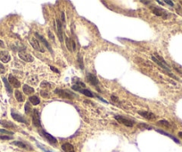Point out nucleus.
<instances>
[{
	"instance_id": "obj_17",
	"label": "nucleus",
	"mask_w": 182,
	"mask_h": 152,
	"mask_svg": "<svg viewBox=\"0 0 182 152\" xmlns=\"http://www.w3.org/2000/svg\"><path fill=\"white\" fill-rule=\"evenodd\" d=\"M62 149L64 152H75V149L73 148V146L70 143H64L62 145Z\"/></svg>"
},
{
	"instance_id": "obj_5",
	"label": "nucleus",
	"mask_w": 182,
	"mask_h": 152,
	"mask_svg": "<svg viewBox=\"0 0 182 152\" xmlns=\"http://www.w3.org/2000/svg\"><path fill=\"white\" fill-rule=\"evenodd\" d=\"M32 121H33V124L36 127H40L41 126V122H40V114L38 112V109H34L33 110V115H32Z\"/></svg>"
},
{
	"instance_id": "obj_7",
	"label": "nucleus",
	"mask_w": 182,
	"mask_h": 152,
	"mask_svg": "<svg viewBox=\"0 0 182 152\" xmlns=\"http://www.w3.org/2000/svg\"><path fill=\"white\" fill-rule=\"evenodd\" d=\"M30 42H31V45L32 46V48H33L34 49H36V50H38V51H39V52H42V53H43V52L45 51V49L43 48V47H42V46L39 44V40H38L37 39H35V38L31 39Z\"/></svg>"
},
{
	"instance_id": "obj_13",
	"label": "nucleus",
	"mask_w": 182,
	"mask_h": 152,
	"mask_svg": "<svg viewBox=\"0 0 182 152\" xmlns=\"http://www.w3.org/2000/svg\"><path fill=\"white\" fill-rule=\"evenodd\" d=\"M11 57L7 51H1L0 52V60H1L3 63L6 64L10 61Z\"/></svg>"
},
{
	"instance_id": "obj_20",
	"label": "nucleus",
	"mask_w": 182,
	"mask_h": 152,
	"mask_svg": "<svg viewBox=\"0 0 182 152\" xmlns=\"http://www.w3.org/2000/svg\"><path fill=\"white\" fill-rule=\"evenodd\" d=\"M15 98H16V100L18 102H23L24 101V98H23V95L22 94V92H20V90H15Z\"/></svg>"
},
{
	"instance_id": "obj_9",
	"label": "nucleus",
	"mask_w": 182,
	"mask_h": 152,
	"mask_svg": "<svg viewBox=\"0 0 182 152\" xmlns=\"http://www.w3.org/2000/svg\"><path fill=\"white\" fill-rule=\"evenodd\" d=\"M41 133H42V135H43L51 144H56V143H57V140L55 139V138H54V136H52L51 134L47 133L46 131L42 130V131H41Z\"/></svg>"
},
{
	"instance_id": "obj_22",
	"label": "nucleus",
	"mask_w": 182,
	"mask_h": 152,
	"mask_svg": "<svg viewBox=\"0 0 182 152\" xmlns=\"http://www.w3.org/2000/svg\"><path fill=\"white\" fill-rule=\"evenodd\" d=\"M3 81H4V83H5V86H6V90H7V92L9 93V94H11L12 92H13V90H12V87L10 86V83H9V81H7V79L6 78H3Z\"/></svg>"
},
{
	"instance_id": "obj_31",
	"label": "nucleus",
	"mask_w": 182,
	"mask_h": 152,
	"mask_svg": "<svg viewBox=\"0 0 182 152\" xmlns=\"http://www.w3.org/2000/svg\"><path fill=\"white\" fill-rule=\"evenodd\" d=\"M5 73H6V68L1 63H0V74H3Z\"/></svg>"
},
{
	"instance_id": "obj_43",
	"label": "nucleus",
	"mask_w": 182,
	"mask_h": 152,
	"mask_svg": "<svg viewBox=\"0 0 182 152\" xmlns=\"http://www.w3.org/2000/svg\"><path fill=\"white\" fill-rule=\"evenodd\" d=\"M0 89H1V84H0Z\"/></svg>"
},
{
	"instance_id": "obj_4",
	"label": "nucleus",
	"mask_w": 182,
	"mask_h": 152,
	"mask_svg": "<svg viewBox=\"0 0 182 152\" xmlns=\"http://www.w3.org/2000/svg\"><path fill=\"white\" fill-rule=\"evenodd\" d=\"M19 57H20V58H22L25 62L31 63V62L34 61V57L31 56V55H30L29 53H27L24 49L19 52Z\"/></svg>"
},
{
	"instance_id": "obj_41",
	"label": "nucleus",
	"mask_w": 182,
	"mask_h": 152,
	"mask_svg": "<svg viewBox=\"0 0 182 152\" xmlns=\"http://www.w3.org/2000/svg\"><path fill=\"white\" fill-rule=\"evenodd\" d=\"M142 3H144V4H149L150 2L149 1H141Z\"/></svg>"
},
{
	"instance_id": "obj_24",
	"label": "nucleus",
	"mask_w": 182,
	"mask_h": 152,
	"mask_svg": "<svg viewBox=\"0 0 182 152\" xmlns=\"http://www.w3.org/2000/svg\"><path fill=\"white\" fill-rule=\"evenodd\" d=\"M158 124H161V125H162L163 127H166V128H170L171 127V123L166 121V120H161L158 122Z\"/></svg>"
},
{
	"instance_id": "obj_37",
	"label": "nucleus",
	"mask_w": 182,
	"mask_h": 152,
	"mask_svg": "<svg viewBox=\"0 0 182 152\" xmlns=\"http://www.w3.org/2000/svg\"><path fill=\"white\" fill-rule=\"evenodd\" d=\"M50 68L52 69V71H54V72H55V73H57V74H59V73H60L56 68H54V67H53V66H50Z\"/></svg>"
},
{
	"instance_id": "obj_23",
	"label": "nucleus",
	"mask_w": 182,
	"mask_h": 152,
	"mask_svg": "<svg viewBox=\"0 0 182 152\" xmlns=\"http://www.w3.org/2000/svg\"><path fill=\"white\" fill-rule=\"evenodd\" d=\"M156 132H160V133H162V134H163V135H165V136H168V137H170L171 139H172L175 142H177V143H179V141L176 139L175 137H173V136H172L171 134H169V133H167V132H163V131H162V130H156Z\"/></svg>"
},
{
	"instance_id": "obj_40",
	"label": "nucleus",
	"mask_w": 182,
	"mask_h": 152,
	"mask_svg": "<svg viewBox=\"0 0 182 152\" xmlns=\"http://www.w3.org/2000/svg\"><path fill=\"white\" fill-rule=\"evenodd\" d=\"M179 136L182 139V132H179Z\"/></svg>"
},
{
	"instance_id": "obj_32",
	"label": "nucleus",
	"mask_w": 182,
	"mask_h": 152,
	"mask_svg": "<svg viewBox=\"0 0 182 152\" xmlns=\"http://www.w3.org/2000/svg\"><path fill=\"white\" fill-rule=\"evenodd\" d=\"M78 59H79V64L80 68H81V69H83V64H82V57H81L80 55H79V57H78Z\"/></svg>"
},
{
	"instance_id": "obj_15",
	"label": "nucleus",
	"mask_w": 182,
	"mask_h": 152,
	"mask_svg": "<svg viewBox=\"0 0 182 152\" xmlns=\"http://www.w3.org/2000/svg\"><path fill=\"white\" fill-rule=\"evenodd\" d=\"M12 117L15 119V120H16L17 122H20V123H28V122H27V120L22 116H21V115H19V114H17V113H15V112H12Z\"/></svg>"
},
{
	"instance_id": "obj_28",
	"label": "nucleus",
	"mask_w": 182,
	"mask_h": 152,
	"mask_svg": "<svg viewBox=\"0 0 182 152\" xmlns=\"http://www.w3.org/2000/svg\"><path fill=\"white\" fill-rule=\"evenodd\" d=\"M37 144H38V147H39L40 148H42V149H43V150H44L45 152H52L51 150L47 149V148H46V147H45L44 145H42V144H39V143H37Z\"/></svg>"
},
{
	"instance_id": "obj_16",
	"label": "nucleus",
	"mask_w": 182,
	"mask_h": 152,
	"mask_svg": "<svg viewBox=\"0 0 182 152\" xmlns=\"http://www.w3.org/2000/svg\"><path fill=\"white\" fill-rule=\"evenodd\" d=\"M0 124H1L2 126L6 127V128H10V129H15L16 128L15 126V123H13L12 122H9V121H6V120H0Z\"/></svg>"
},
{
	"instance_id": "obj_1",
	"label": "nucleus",
	"mask_w": 182,
	"mask_h": 152,
	"mask_svg": "<svg viewBox=\"0 0 182 152\" xmlns=\"http://www.w3.org/2000/svg\"><path fill=\"white\" fill-rule=\"evenodd\" d=\"M54 93H56L59 97H61V98L63 99H75L77 95L72 91H70L68 90H60V89H56L54 90Z\"/></svg>"
},
{
	"instance_id": "obj_30",
	"label": "nucleus",
	"mask_w": 182,
	"mask_h": 152,
	"mask_svg": "<svg viewBox=\"0 0 182 152\" xmlns=\"http://www.w3.org/2000/svg\"><path fill=\"white\" fill-rule=\"evenodd\" d=\"M13 137L12 136H7V135H2L0 136V140H12Z\"/></svg>"
},
{
	"instance_id": "obj_27",
	"label": "nucleus",
	"mask_w": 182,
	"mask_h": 152,
	"mask_svg": "<svg viewBox=\"0 0 182 152\" xmlns=\"http://www.w3.org/2000/svg\"><path fill=\"white\" fill-rule=\"evenodd\" d=\"M40 94L44 97V98H48L49 97V93H48V90H41L40 91Z\"/></svg>"
},
{
	"instance_id": "obj_6",
	"label": "nucleus",
	"mask_w": 182,
	"mask_h": 152,
	"mask_svg": "<svg viewBox=\"0 0 182 152\" xmlns=\"http://www.w3.org/2000/svg\"><path fill=\"white\" fill-rule=\"evenodd\" d=\"M87 79H88V81L90 82V84L92 85V86H94V87H96V89H98V86H99V81L97 80V78L94 75V74H90V73H88L87 74Z\"/></svg>"
},
{
	"instance_id": "obj_12",
	"label": "nucleus",
	"mask_w": 182,
	"mask_h": 152,
	"mask_svg": "<svg viewBox=\"0 0 182 152\" xmlns=\"http://www.w3.org/2000/svg\"><path fill=\"white\" fill-rule=\"evenodd\" d=\"M138 114L148 120H153L156 117V116L155 114L152 112H148V111H140V112H138Z\"/></svg>"
},
{
	"instance_id": "obj_21",
	"label": "nucleus",
	"mask_w": 182,
	"mask_h": 152,
	"mask_svg": "<svg viewBox=\"0 0 182 152\" xmlns=\"http://www.w3.org/2000/svg\"><path fill=\"white\" fill-rule=\"evenodd\" d=\"M29 100H30V102H31L32 105H38L39 102H40V99L38 98L37 96H31V97H30V98H29Z\"/></svg>"
},
{
	"instance_id": "obj_8",
	"label": "nucleus",
	"mask_w": 182,
	"mask_h": 152,
	"mask_svg": "<svg viewBox=\"0 0 182 152\" xmlns=\"http://www.w3.org/2000/svg\"><path fill=\"white\" fill-rule=\"evenodd\" d=\"M35 36H36V38L37 39H39V41H41V42L42 43H43L44 45H45V47L53 54V49H52V48H51V46H50V44L47 42V39L43 37V36H41V35H39L38 32H35Z\"/></svg>"
},
{
	"instance_id": "obj_42",
	"label": "nucleus",
	"mask_w": 182,
	"mask_h": 152,
	"mask_svg": "<svg viewBox=\"0 0 182 152\" xmlns=\"http://www.w3.org/2000/svg\"><path fill=\"white\" fill-rule=\"evenodd\" d=\"M157 2H158L159 4H162V5H163V4H164V2H162V1H157Z\"/></svg>"
},
{
	"instance_id": "obj_25",
	"label": "nucleus",
	"mask_w": 182,
	"mask_h": 152,
	"mask_svg": "<svg viewBox=\"0 0 182 152\" xmlns=\"http://www.w3.org/2000/svg\"><path fill=\"white\" fill-rule=\"evenodd\" d=\"M31 111V105H30V103H27V104L25 105V112H26V114H30Z\"/></svg>"
},
{
	"instance_id": "obj_35",
	"label": "nucleus",
	"mask_w": 182,
	"mask_h": 152,
	"mask_svg": "<svg viewBox=\"0 0 182 152\" xmlns=\"http://www.w3.org/2000/svg\"><path fill=\"white\" fill-rule=\"evenodd\" d=\"M47 32H48V35H49V37L51 38V39L53 40V41H54V36H53V34H52V32H51V31H47Z\"/></svg>"
},
{
	"instance_id": "obj_29",
	"label": "nucleus",
	"mask_w": 182,
	"mask_h": 152,
	"mask_svg": "<svg viewBox=\"0 0 182 152\" xmlns=\"http://www.w3.org/2000/svg\"><path fill=\"white\" fill-rule=\"evenodd\" d=\"M0 133H4V134H10V135H13V133L10 131H7V130H5V129H0Z\"/></svg>"
},
{
	"instance_id": "obj_3",
	"label": "nucleus",
	"mask_w": 182,
	"mask_h": 152,
	"mask_svg": "<svg viewBox=\"0 0 182 152\" xmlns=\"http://www.w3.org/2000/svg\"><path fill=\"white\" fill-rule=\"evenodd\" d=\"M115 119L117 122H119L120 123L123 124L125 126H128V127H132L134 125V122L129 118H126L124 116H115Z\"/></svg>"
},
{
	"instance_id": "obj_11",
	"label": "nucleus",
	"mask_w": 182,
	"mask_h": 152,
	"mask_svg": "<svg viewBox=\"0 0 182 152\" xmlns=\"http://www.w3.org/2000/svg\"><path fill=\"white\" fill-rule=\"evenodd\" d=\"M65 43H66V47H67L69 51H74L75 50L76 45H75L74 41L72 39H69L68 37H65Z\"/></svg>"
},
{
	"instance_id": "obj_19",
	"label": "nucleus",
	"mask_w": 182,
	"mask_h": 152,
	"mask_svg": "<svg viewBox=\"0 0 182 152\" xmlns=\"http://www.w3.org/2000/svg\"><path fill=\"white\" fill-rule=\"evenodd\" d=\"M13 145H16V146H18L20 148H25V149H31V148H30L26 143H24L22 141H15V142H13Z\"/></svg>"
},
{
	"instance_id": "obj_2",
	"label": "nucleus",
	"mask_w": 182,
	"mask_h": 152,
	"mask_svg": "<svg viewBox=\"0 0 182 152\" xmlns=\"http://www.w3.org/2000/svg\"><path fill=\"white\" fill-rule=\"evenodd\" d=\"M150 9L152 11L153 13H155L156 15L157 16H160V17H162L164 19H167L168 16H169V13H167L166 10H163L162 8H160L158 6H150Z\"/></svg>"
},
{
	"instance_id": "obj_10",
	"label": "nucleus",
	"mask_w": 182,
	"mask_h": 152,
	"mask_svg": "<svg viewBox=\"0 0 182 152\" xmlns=\"http://www.w3.org/2000/svg\"><path fill=\"white\" fill-rule=\"evenodd\" d=\"M8 81H9V83L13 86V87H15V88H19L21 86V82L13 76V74H10L9 77H8Z\"/></svg>"
},
{
	"instance_id": "obj_36",
	"label": "nucleus",
	"mask_w": 182,
	"mask_h": 152,
	"mask_svg": "<svg viewBox=\"0 0 182 152\" xmlns=\"http://www.w3.org/2000/svg\"><path fill=\"white\" fill-rule=\"evenodd\" d=\"M111 99H112V100H114V101H115V102H118V101H119V99H117V97H115V96H112V97H111Z\"/></svg>"
},
{
	"instance_id": "obj_38",
	"label": "nucleus",
	"mask_w": 182,
	"mask_h": 152,
	"mask_svg": "<svg viewBox=\"0 0 182 152\" xmlns=\"http://www.w3.org/2000/svg\"><path fill=\"white\" fill-rule=\"evenodd\" d=\"M61 16H62V21L64 22H65V17H64V13H63V12H62V13H61Z\"/></svg>"
},
{
	"instance_id": "obj_14",
	"label": "nucleus",
	"mask_w": 182,
	"mask_h": 152,
	"mask_svg": "<svg viewBox=\"0 0 182 152\" xmlns=\"http://www.w3.org/2000/svg\"><path fill=\"white\" fill-rule=\"evenodd\" d=\"M56 31H57V35H58V38H59V40L60 42H63V31H62V23L60 22V20H56Z\"/></svg>"
},
{
	"instance_id": "obj_26",
	"label": "nucleus",
	"mask_w": 182,
	"mask_h": 152,
	"mask_svg": "<svg viewBox=\"0 0 182 152\" xmlns=\"http://www.w3.org/2000/svg\"><path fill=\"white\" fill-rule=\"evenodd\" d=\"M42 88H51V85L48 83V82H47V81H43V82H41V85H40Z\"/></svg>"
},
{
	"instance_id": "obj_34",
	"label": "nucleus",
	"mask_w": 182,
	"mask_h": 152,
	"mask_svg": "<svg viewBox=\"0 0 182 152\" xmlns=\"http://www.w3.org/2000/svg\"><path fill=\"white\" fill-rule=\"evenodd\" d=\"M164 3H166V4H168V5H170L171 6H174V4H173L172 1H170V0H166V1H164Z\"/></svg>"
},
{
	"instance_id": "obj_33",
	"label": "nucleus",
	"mask_w": 182,
	"mask_h": 152,
	"mask_svg": "<svg viewBox=\"0 0 182 152\" xmlns=\"http://www.w3.org/2000/svg\"><path fill=\"white\" fill-rule=\"evenodd\" d=\"M35 77H36V76H31V79H30V81L31 82L32 84H34V85H35V84L37 83V82H38V81H34V78H35Z\"/></svg>"
},
{
	"instance_id": "obj_39",
	"label": "nucleus",
	"mask_w": 182,
	"mask_h": 152,
	"mask_svg": "<svg viewBox=\"0 0 182 152\" xmlns=\"http://www.w3.org/2000/svg\"><path fill=\"white\" fill-rule=\"evenodd\" d=\"M0 48H5V44L3 42V40L0 39Z\"/></svg>"
},
{
	"instance_id": "obj_18",
	"label": "nucleus",
	"mask_w": 182,
	"mask_h": 152,
	"mask_svg": "<svg viewBox=\"0 0 182 152\" xmlns=\"http://www.w3.org/2000/svg\"><path fill=\"white\" fill-rule=\"evenodd\" d=\"M22 89H23L24 93L27 94V95H31V94H32V93L34 92V89L31 88V87L29 86V85H27V84L23 85V88H22Z\"/></svg>"
}]
</instances>
